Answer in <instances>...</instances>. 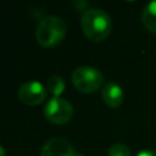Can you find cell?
<instances>
[{
  "instance_id": "5b68a950",
  "label": "cell",
  "mask_w": 156,
  "mask_h": 156,
  "mask_svg": "<svg viewBox=\"0 0 156 156\" xmlns=\"http://www.w3.org/2000/svg\"><path fill=\"white\" fill-rule=\"evenodd\" d=\"M18 98L23 104L28 106H37L45 100L46 89L41 83L37 80L26 82L18 89Z\"/></svg>"
},
{
  "instance_id": "8fae6325",
  "label": "cell",
  "mask_w": 156,
  "mask_h": 156,
  "mask_svg": "<svg viewBox=\"0 0 156 156\" xmlns=\"http://www.w3.org/2000/svg\"><path fill=\"white\" fill-rule=\"evenodd\" d=\"M136 156H156V151L152 150H144L136 154Z\"/></svg>"
},
{
  "instance_id": "8992f818",
  "label": "cell",
  "mask_w": 156,
  "mask_h": 156,
  "mask_svg": "<svg viewBox=\"0 0 156 156\" xmlns=\"http://www.w3.org/2000/svg\"><path fill=\"white\" fill-rule=\"evenodd\" d=\"M39 156H83L74 151L72 144L65 138L55 136L49 139L41 147Z\"/></svg>"
},
{
  "instance_id": "ba28073f",
  "label": "cell",
  "mask_w": 156,
  "mask_h": 156,
  "mask_svg": "<svg viewBox=\"0 0 156 156\" xmlns=\"http://www.w3.org/2000/svg\"><path fill=\"white\" fill-rule=\"evenodd\" d=\"M141 22L144 27L156 34V1L149 2L141 11Z\"/></svg>"
},
{
  "instance_id": "9c48e42d",
  "label": "cell",
  "mask_w": 156,
  "mask_h": 156,
  "mask_svg": "<svg viewBox=\"0 0 156 156\" xmlns=\"http://www.w3.org/2000/svg\"><path fill=\"white\" fill-rule=\"evenodd\" d=\"M65 87L66 84L61 76H51L46 82V88L52 94V98H60V95L65 90Z\"/></svg>"
},
{
  "instance_id": "30bf717a",
  "label": "cell",
  "mask_w": 156,
  "mask_h": 156,
  "mask_svg": "<svg viewBox=\"0 0 156 156\" xmlns=\"http://www.w3.org/2000/svg\"><path fill=\"white\" fill-rule=\"evenodd\" d=\"M108 156H132V151L126 144L117 143L108 149Z\"/></svg>"
},
{
  "instance_id": "7c38bea8",
  "label": "cell",
  "mask_w": 156,
  "mask_h": 156,
  "mask_svg": "<svg viewBox=\"0 0 156 156\" xmlns=\"http://www.w3.org/2000/svg\"><path fill=\"white\" fill-rule=\"evenodd\" d=\"M0 156H5V150L1 145H0Z\"/></svg>"
},
{
  "instance_id": "6da1fadb",
  "label": "cell",
  "mask_w": 156,
  "mask_h": 156,
  "mask_svg": "<svg viewBox=\"0 0 156 156\" xmlns=\"http://www.w3.org/2000/svg\"><path fill=\"white\" fill-rule=\"evenodd\" d=\"M80 24L85 38L95 43L105 40L112 28L110 16L101 9L85 10L82 15Z\"/></svg>"
},
{
  "instance_id": "52a82bcc",
  "label": "cell",
  "mask_w": 156,
  "mask_h": 156,
  "mask_svg": "<svg viewBox=\"0 0 156 156\" xmlns=\"http://www.w3.org/2000/svg\"><path fill=\"white\" fill-rule=\"evenodd\" d=\"M101 98H102L104 102H105L108 107L116 108V107H118V106L123 102L124 94H123L122 88H121L117 83L108 82V83H106V84L102 87Z\"/></svg>"
},
{
  "instance_id": "277c9868",
  "label": "cell",
  "mask_w": 156,
  "mask_h": 156,
  "mask_svg": "<svg viewBox=\"0 0 156 156\" xmlns=\"http://www.w3.org/2000/svg\"><path fill=\"white\" fill-rule=\"evenodd\" d=\"M44 116L54 124H65L73 116L72 104L62 98H51L45 104Z\"/></svg>"
},
{
  "instance_id": "3957f363",
  "label": "cell",
  "mask_w": 156,
  "mask_h": 156,
  "mask_svg": "<svg viewBox=\"0 0 156 156\" xmlns=\"http://www.w3.org/2000/svg\"><path fill=\"white\" fill-rule=\"evenodd\" d=\"M104 83L102 73L91 66H80L76 68L72 73L73 87L85 94L94 93L101 88Z\"/></svg>"
},
{
  "instance_id": "7a4b0ae2",
  "label": "cell",
  "mask_w": 156,
  "mask_h": 156,
  "mask_svg": "<svg viewBox=\"0 0 156 156\" xmlns=\"http://www.w3.org/2000/svg\"><path fill=\"white\" fill-rule=\"evenodd\" d=\"M66 33L67 26L62 18L46 16L37 26L35 39L44 48H54L65 39Z\"/></svg>"
}]
</instances>
